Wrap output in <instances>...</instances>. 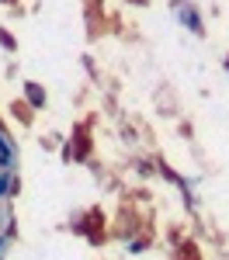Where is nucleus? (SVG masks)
<instances>
[{
    "instance_id": "obj_5",
    "label": "nucleus",
    "mask_w": 229,
    "mask_h": 260,
    "mask_svg": "<svg viewBox=\"0 0 229 260\" xmlns=\"http://www.w3.org/2000/svg\"><path fill=\"white\" fill-rule=\"evenodd\" d=\"M146 250V240H132L128 243V253H143Z\"/></svg>"
},
{
    "instance_id": "obj_1",
    "label": "nucleus",
    "mask_w": 229,
    "mask_h": 260,
    "mask_svg": "<svg viewBox=\"0 0 229 260\" xmlns=\"http://www.w3.org/2000/svg\"><path fill=\"white\" fill-rule=\"evenodd\" d=\"M174 14H177V21L184 24L191 35H205V18L198 14L194 4H187V0H174Z\"/></svg>"
},
{
    "instance_id": "obj_7",
    "label": "nucleus",
    "mask_w": 229,
    "mask_h": 260,
    "mask_svg": "<svg viewBox=\"0 0 229 260\" xmlns=\"http://www.w3.org/2000/svg\"><path fill=\"white\" fill-rule=\"evenodd\" d=\"M226 70H229V59H226Z\"/></svg>"
},
{
    "instance_id": "obj_2",
    "label": "nucleus",
    "mask_w": 229,
    "mask_h": 260,
    "mask_svg": "<svg viewBox=\"0 0 229 260\" xmlns=\"http://www.w3.org/2000/svg\"><path fill=\"white\" fill-rule=\"evenodd\" d=\"M0 167L4 170H18V146L4 132V125H0Z\"/></svg>"
},
{
    "instance_id": "obj_3",
    "label": "nucleus",
    "mask_w": 229,
    "mask_h": 260,
    "mask_svg": "<svg viewBox=\"0 0 229 260\" xmlns=\"http://www.w3.org/2000/svg\"><path fill=\"white\" fill-rule=\"evenodd\" d=\"M4 198H18V177H14V170H0V201Z\"/></svg>"
},
{
    "instance_id": "obj_4",
    "label": "nucleus",
    "mask_w": 229,
    "mask_h": 260,
    "mask_svg": "<svg viewBox=\"0 0 229 260\" xmlns=\"http://www.w3.org/2000/svg\"><path fill=\"white\" fill-rule=\"evenodd\" d=\"M24 94H28V104L31 108H42L45 104V90H42L39 83H24Z\"/></svg>"
},
{
    "instance_id": "obj_6",
    "label": "nucleus",
    "mask_w": 229,
    "mask_h": 260,
    "mask_svg": "<svg viewBox=\"0 0 229 260\" xmlns=\"http://www.w3.org/2000/svg\"><path fill=\"white\" fill-rule=\"evenodd\" d=\"M0 45H4V49H14V39H11L4 28H0Z\"/></svg>"
}]
</instances>
